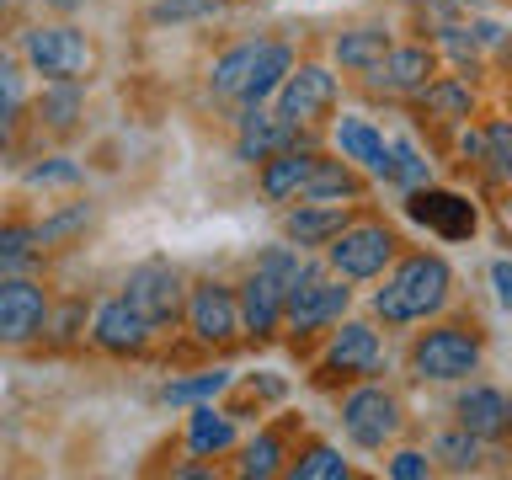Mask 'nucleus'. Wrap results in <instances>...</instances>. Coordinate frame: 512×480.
<instances>
[{
  "mask_svg": "<svg viewBox=\"0 0 512 480\" xmlns=\"http://www.w3.org/2000/svg\"><path fill=\"white\" fill-rule=\"evenodd\" d=\"M448 288H454V272H448L443 256H406L390 283L374 294V310L390 320V326H406V320H427L448 304Z\"/></svg>",
  "mask_w": 512,
  "mask_h": 480,
  "instance_id": "obj_1",
  "label": "nucleus"
},
{
  "mask_svg": "<svg viewBox=\"0 0 512 480\" xmlns=\"http://www.w3.org/2000/svg\"><path fill=\"white\" fill-rule=\"evenodd\" d=\"M411 363H416L422 379L454 384V379H470L480 368V342L464 326H438V331H427L422 342L411 347Z\"/></svg>",
  "mask_w": 512,
  "mask_h": 480,
  "instance_id": "obj_2",
  "label": "nucleus"
},
{
  "mask_svg": "<svg viewBox=\"0 0 512 480\" xmlns=\"http://www.w3.org/2000/svg\"><path fill=\"white\" fill-rule=\"evenodd\" d=\"M326 246H331V267L347 283H363V278H379L384 262L395 256V235L384 224H342Z\"/></svg>",
  "mask_w": 512,
  "mask_h": 480,
  "instance_id": "obj_3",
  "label": "nucleus"
},
{
  "mask_svg": "<svg viewBox=\"0 0 512 480\" xmlns=\"http://www.w3.org/2000/svg\"><path fill=\"white\" fill-rule=\"evenodd\" d=\"M342 427L358 448H384L400 432V400L379 384H363L342 400Z\"/></svg>",
  "mask_w": 512,
  "mask_h": 480,
  "instance_id": "obj_4",
  "label": "nucleus"
},
{
  "mask_svg": "<svg viewBox=\"0 0 512 480\" xmlns=\"http://www.w3.org/2000/svg\"><path fill=\"white\" fill-rule=\"evenodd\" d=\"M27 64L48 80H80L91 70V43L75 27H32L27 32Z\"/></svg>",
  "mask_w": 512,
  "mask_h": 480,
  "instance_id": "obj_5",
  "label": "nucleus"
},
{
  "mask_svg": "<svg viewBox=\"0 0 512 480\" xmlns=\"http://www.w3.org/2000/svg\"><path fill=\"white\" fill-rule=\"evenodd\" d=\"M123 299L150 320V326H166V320L182 315V272L171 262H139L123 283Z\"/></svg>",
  "mask_w": 512,
  "mask_h": 480,
  "instance_id": "obj_6",
  "label": "nucleus"
},
{
  "mask_svg": "<svg viewBox=\"0 0 512 480\" xmlns=\"http://www.w3.org/2000/svg\"><path fill=\"white\" fill-rule=\"evenodd\" d=\"M406 219L422 230L443 235V240H470L475 235V203L459 192H432V187H411L406 192Z\"/></svg>",
  "mask_w": 512,
  "mask_h": 480,
  "instance_id": "obj_7",
  "label": "nucleus"
},
{
  "mask_svg": "<svg viewBox=\"0 0 512 480\" xmlns=\"http://www.w3.org/2000/svg\"><path fill=\"white\" fill-rule=\"evenodd\" d=\"M331 107H336V75L320 70V64H299V70H288L278 80V118L310 123Z\"/></svg>",
  "mask_w": 512,
  "mask_h": 480,
  "instance_id": "obj_8",
  "label": "nucleus"
},
{
  "mask_svg": "<svg viewBox=\"0 0 512 480\" xmlns=\"http://www.w3.org/2000/svg\"><path fill=\"white\" fill-rule=\"evenodd\" d=\"M347 299H352V294H347L342 283H320L315 272H304V278L288 288L283 315H288V326L304 336V331H320V326H331V320H342Z\"/></svg>",
  "mask_w": 512,
  "mask_h": 480,
  "instance_id": "obj_9",
  "label": "nucleus"
},
{
  "mask_svg": "<svg viewBox=\"0 0 512 480\" xmlns=\"http://www.w3.org/2000/svg\"><path fill=\"white\" fill-rule=\"evenodd\" d=\"M48 326V299L27 278H0V342L22 347Z\"/></svg>",
  "mask_w": 512,
  "mask_h": 480,
  "instance_id": "obj_10",
  "label": "nucleus"
},
{
  "mask_svg": "<svg viewBox=\"0 0 512 480\" xmlns=\"http://www.w3.org/2000/svg\"><path fill=\"white\" fill-rule=\"evenodd\" d=\"M187 326L198 331V342H230L240 331V310H235V294L224 283H198L187 299Z\"/></svg>",
  "mask_w": 512,
  "mask_h": 480,
  "instance_id": "obj_11",
  "label": "nucleus"
},
{
  "mask_svg": "<svg viewBox=\"0 0 512 480\" xmlns=\"http://www.w3.org/2000/svg\"><path fill=\"white\" fill-rule=\"evenodd\" d=\"M235 150H240V160H267L278 150H299V123L278 118V112H262V107H246Z\"/></svg>",
  "mask_w": 512,
  "mask_h": 480,
  "instance_id": "obj_12",
  "label": "nucleus"
},
{
  "mask_svg": "<svg viewBox=\"0 0 512 480\" xmlns=\"http://www.w3.org/2000/svg\"><path fill=\"white\" fill-rule=\"evenodd\" d=\"M283 299H288V288L272 278V272L256 267L251 278H246V294L235 299V310H240V326L256 331V336H272L278 331V320H283Z\"/></svg>",
  "mask_w": 512,
  "mask_h": 480,
  "instance_id": "obj_13",
  "label": "nucleus"
},
{
  "mask_svg": "<svg viewBox=\"0 0 512 480\" xmlns=\"http://www.w3.org/2000/svg\"><path fill=\"white\" fill-rule=\"evenodd\" d=\"M150 331H155V326H150V320H144L128 299L102 304V310H96V326H91L96 347H107V352H144Z\"/></svg>",
  "mask_w": 512,
  "mask_h": 480,
  "instance_id": "obj_14",
  "label": "nucleus"
},
{
  "mask_svg": "<svg viewBox=\"0 0 512 480\" xmlns=\"http://www.w3.org/2000/svg\"><path fill=\"white\" fill-rule=\"evenodd\" d=\"M507 422H512V406L496 384H470V390L459 395V427L464 432H475V438H502Z\"/></svg>",
  "mask_w": 512,
  "mask_h": 480,
  "instance_id": "obj_15",
  "label": "nucleus"
},
{
  "mask_svg": "<svg viewBox=\"0 0 512 480\" xmlns=\"http://www.w3.org/2000/svg\"><path fill=\"white\" fill-rule=\"evenodd\" d=\"M326 363L336 368V374H374L379 368V331L363 326V320H347V326L336 331Z\"/></svg>",
  "mask_w": 512,
  "mask_h": 480,
  "instance_id": "obj_16",
  "label": "nucleus"
},
{
  "mask_svg": "<svg viewBox=\"0 0 512 480\" xmlns=\"http://www.w3.org/2000/svg\"><path fill=\"white\" fill-rule=\"evenodd\" d=\"M336 144H342L347 160H358V166H368L374 176H384V182H390V144H384V134H379L374 123L342 118V123H336Z\"/></svg>",
  "mask_w": 512,
  "mask_h": 480,
  "instance_id": "obj_17",
  "label": "nucleus"
},
{
  "mask_svg": "<svg viewBox=\"0 0 512 480\" xmlns=\"http://www.w3.org/2000/svg\"><path fill=\"white\" fill-rule=\"evenodd\" d=\"M432 75V48H384V59L374 64V80L390 91H422Z\"/></svg>",
  "mask_w": 512,
  "mask_h": 480,
  "instance_id": "obj_18",
  "label": "nucleus"
},
{
  "mask_svg": "<svg viewBox=\"0 0 512 480\" xmlns=\"http://www.w3.org/2000/svg\"><path fill=\"white\" fill-rule=\"evenodd\" d=\"M358 176H352L342 160H310V171H304V187H299V198L304 203H342V198H358Z\"/></svg>",
  "mask_w": 512,
  "mask_h": 480,
  "instance_id": "obj_19",
  "label": "nucleus"
},
{
  "mask_svg": "<svg viewBox=\"0 0 512 480\" xmlns=\"http://www.w3.org/2000/svg\"><path fill=\"white\" fill-rule=\"evenodd\" d=\"M342 224H347V203H299V214H288V240L294 246H326Z\"/></svg>",
  "mask_w": 512,
  "mask_h": 480,
  "instance_id": "obj_20",
  "label": "nucleus"
},
{
  "mask_svg": "<svg viewBox=\"0 0 512 480\" xmlns=\"http://www.w3.org/2000/svg\"><path fill=\"white\" fill-rule=\"evenodd\" d=\"M310 150H278V155H267V171H262V192L272 203H288V198H299V187H304V171H310Z\"/></svg>",
  "mask_w": 512,
  "mask_h": 480,
  "instance_id": "obj_21",
  "label": "nucleus"
},
{
  "mask_svg": "<svg viewBox=\"0 0 512 480\" xmlns=\"http://www.w3.org/2000/svg\"><path fill=\"white\" fill-rule=\"evenodd\" d=\"M235 443V422L230 416H219L214 406H192V416H187V448L192 454H224V448Z\"/></svg>",
  "mask_w": 512,
  "mask_h": 480,
  "instance_id": "obj_22",
  "label": "nucleus"
},
{
  "mask_svg": "<svg viewBox=\"0 0 512 480\" xmlns=\"http://www.w3.org/2000/svg\"><path fill=\"white\" fill-rule=\"evenodd\" d=\"M294 70V54H288L283 43H262V59H256V70H251V80H246V91H240V102L246 107H262L272 91H278V80Z\"/></svg>",
  "mask_w": 512,
  "mask_h": 480,
  "instance_id": "obj_23",
  "label": "nucleus"
},
{
  "mask_svg": "<svg viewBox=\"0 0 512 480\" xmlns=\"http://www.w3.org/2000/svg\"><path fill=\"white\" fill-rule=\"evenodd\" d=\"M219 390H230V368H208V374H192V379H171L160 400L166 406H203V400H214Z\"/></svg>",
  "mask_w": 512,
  "mask_h": 480,
  "instance_id": "obj_24",
  "label": "nucleus"
},
{
  "mask_svg": "<svg viewBox=\"0 0 512 480\" xmlns=\"http://www.w3.org/2000/svg\"><path fill=\"white\" fill-rule=\"evenodd\" d=\"M256 59H262V43H240V48H230V54L214 64V96H240V91H246Z\"/></svg>",
  "mask_w": 512,
  "mask_h": 480,
  "instance_id": "obj_25",
  "label": "nucleus"
},
{
  "mask_svg": "<svg viewBox=\"0 0 512 480\" xmlns=\"http://www.w3.org/2000/svg\"><path fill=\"white\" fill-rule=\"evenodd\" d=\"M384 48H390V38H384L379 27H358V32H342V38H336V59H342L347 70H374L384 59Z\"/></svg>",
  "mask_w": 512,
  "mask_h": 480,
  "instance_id": "obj_26",
  "label": "nucleus"
},
{
  "mask_svg": "<svg viewBox=\"0 0 512 480\" xmlns=\"http://www.w3.org/2000/svg\"><path fill=\"white\" fill-rule=\"evenodd\" d=\"M80 107H86V96H80V86L75 80H54V86L43 91V102H38V118L48 123V128H75V118H80Z\"/></svg>",
  "mask_w": 512,
  "mask_h": 480,
  "instance_id": "obj_27",
  "label": "nucleus"
},
{
  "mask_svg": "<svg viewBox=\"0 0 512 480\" xmlns=\"http://www.w3.org/2000/svg\"><path fill=\"white\" fill-rule=\"evenodd\" d=\"M422 102H427V112H438V118H470V112H475V91L464 86V80H427Z\"/></svg>",
  "mask_w": 512,
  "mask_h": 480,
  "instance_id": "obj_28",
  "label": "nucleus"
},
{
  "mask_svg": "<svg viewBox=\"0 0 512 480\" xmlns=\"http://www.w3.org/2000/svg\"><path fill=\"white\" fill-rule=\"evenodd\" d=\"M432 459H443V470H454V475H464V470H475L480 464V438L475 432H443L438 443H432Z\"/></svg>",
  "mask_w": 512,
  "mask_h": 480,
  "instance_id": "obj_29",
  "label": "nucleus"
},
{
  "mask_svg": "<svg viewBox=\"0 0 512 480\" xmlns=\"http://www.w3.org/2000/svg\"><path fill=\"white\" fill-rule=\"evenodd\" d=\"M278 470H283V443L272 438V432H256V438L246 443V459H240V475L267 480V475H278Z\"/></svg>",
  "mask_w": 512,
  "mask_h": 480,
  "instance_id": "obj_30",
  "label": "nucleus"
},
{
  "mask_svg": "<svg viewBox=\"0 0 512 480\" xmlns=\"http://www.w3.org/2000/svg\"><path fill=\"white\" fill-rule=\"evenodd\" d=\"M294 480H347V459L336 454V448L315 443L310 454H304V459L294 464Z\"/></svg>",
  "mask_w": 512,
  "mask_h": 480,
  "instance_id": "obj_31",
  "label": "nucleus"
},
{
  "mask_svg": "<svg viewBox=\"0 0 512 480\" xmlns=\"http://www.w3.org/2000/svg\"><path fill=\"white\" fill-rule=\"evenodd\" d=\"M219 16V0H155L150 6V22L166 27V22H208Z\"/></svg>",
  "mask_w": 512,
  "mask_h": 480,
  "instance_id": "obj_32",
  "label": "nucleus"
},
{
  "mask_svg": "<svg viewBox=\"0 0 512 480\" xmlns=\"http://www.w3.org/2000/svg\"><path fill=\"white\" fill-rule=\"evenodd\" d=\"M390 182H400V187H422L427 182V160L416 155L411 139L390 144Z\"/></svg>",
  "mask_w": 512,
  "mask_h": 480,
  "instance_id": "obj_33",
  "label": "nucleus"
},
{
  "mask_svg": "<svg viewBox=\"0 0 512 480\" xmlns=\"http://www.w3.org/2000/svg\"><path fill=\"white\" fill-rule=\"evenodd\" d=\"M27 102V86H22V70H16V59L0 54V128H6L16 112Z\"/></svg>",
  "mask_w": 512,
  "mask_h": 480,
  "instance_id": "obj_34",
  "label": "nucleus"
},
{
  "mask_svg": "<svg viewBox=\"0 0 512 480\" xmlns=\"http://www.w3.org/2000/svg\"><path fill=\"white\" fill-rule=\"evenodd\" d=\"M86 219H91V208H86V203H75L70 214H59V219H48V224H32V235H38V246H48V240H64V235H75Z\"/></svg>",
  "mask_w": 512,
  "mask_h": 480,
  "instance_id": "obj_35",
  "label": "nucleus"
},
{
  "mask_svg": "<svg viewBox=\"0 0 512 480\" xmlns=\"http://www.w3.org/2000/svg\"><path fill=\"white\" fill-rule=\"evenodd\" d=\"M27 182L32 187H70V182H80V166L75 160H43V166L27 171Z\"/></svg>",
  "mask_w": 512,
  "mask_h": 480,
  "instance_id": "obj_36",
  "label": "nucleus"
},
{
  "mask_svg": "<svg viewBox=\"0 0 512 480\" xmlns=\"http://www.w3.org/2000/svg\"><path fill=\"white\" fill-rule=\"evenodd\" d=\"M491 160V171L496 176H507L512 171V128L507 123H491V134H486V150H480Z\"/></svg>",
  "mask_w": 512,
  "mask_h": 480,
  "instance_id": "obj_37",
  "label": "nucleus"
},
{
  "mask_svg": "<svg viewBox=\"0 0 512 480\" xmlns=\"http://www.w3.org/2000/svg\"><path fill=\"white\" fill-rule=\"evenodd\" d=\"M427 470H432V459L416 454V448H400V454L390 459V475L395 480H427Z\"/></svg>",
  "mask_w": 512,
  "mask_h": 480,
  "instance_id": "obj_38",
  "label": "nucleus"
},
{
  "mask_svg": "<svg viewBox=\"0 0 512 480\" xmlns=\"http://www.w3.org/2000/svg\"><path fill=\"white\" fill-rule=\"evenodd\" d=\"M491 283H496V299L512 304V267H507V262H496V267H491Z\"/></svg>",
  "mask_w": 512,
  "mask_h": 480,
  "instance_id": "obj_39",
  "label": "nucleus"
},
{
  "mask_svg": "<svg viewBox=\"0 0 512 480\" xmlns=\"http://www.w3.org/2000/svg\"><path fill=\"white\" fill-rule=\"evenodd\" d=\"M438 6H486V0H438Z\"/></svg>",
  "mask_w": 512,
  "mask_h": 480,
  "instance_id": "obj_40",
  "label": "nucleus"
},
{
  "mask_svg": "<svg viewBox=\"0 0 512 480\" xmlns=\"http://www.w3.org/2000/svg\"><path fill=\"white\" fill-rule=\"evenodd\" d=\"M0 11H6V0H0Z\"/></svg>",
  "mask_w": 512,
  "mask_h": 480,
  "instance_id": "obj_41",
  "label": "nucleus"
}]
</instances>
